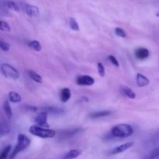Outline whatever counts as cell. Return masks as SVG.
Returning a JSON list of instances; mask_svg holds the SVG:
<instances>
[{
  "label": "cell",
  "mask_w": 159,
  "mask_h": 159,
  "mask_svg": "<svg viewBox=\"0 0 159 159\" xmlns=\"http://www.w3.org/2000/svg\"><path fill=\"white\" fill-rule=\"evenodd\" d=\"M35 123L37 126L41 127H48L49 124L48 123V113L45 111L39 113L35 118Z\"/></svg>",
  "instance_id": "5"
},
{
  "label": "cell",
  "mask_w": 159,
  "mask_h": 159,
  "mask_svg": "<svg viewBox=\"0 0 159 159\" xmlns=\"http://www.w3.org/2000/svg\"><path fill=\"white\" fill-rule=\"evenodd\" d=\"M26 110L27 111H31V112H36L37 110V108L35 107H33V106H30V105H26Z\"/></svg>",
  "instance_id": "29"
},
{
  "label": "cell",
  "mask_w": 159,
  "mask_h": 159,
  "mask_svg": "<svg viewBox=\"0 0 159 159\" xmlns=\"http://www.w3.org/2000/svg\"><path fill=\"white\" fill-rule=\"evenodd\" d=\"M27 74L29 75V77L32 80H34V82H37V83H42L43 82V80H42V78L40 75L37 74V72H35L34 71H32V70H28Z\"/></svg>",
  "instance_id": "14"
},
{
  "label": "cell",
  "mask_w": 159,
  "mask_h": 159,
  "mask_svg": "<svg viewBox=\"0 0 159 159\" xmlns=\"http://www.w3.org/2000/svg\"><path fill=\"white\" fill-rule=\"evenodd\" d=\"M28 47L35 51H41V45H40V42L37 41V40H32V41L29 42Z\"/></svg>",
  "instance_id": "18"
},
{
  "label": "cell",
  "mask_w": 159,
  "mask_h": 159,
  "mask_svg": "<svg viewBox=\"0 0 159 159\" xmlns=\"http://www.w3.org/2000/svg\"><path fill=\"white\" fill-rule=\"evenodd\" d=\"M82 154V152L79 149H72V150L69 151L68 153L65 155V159H74L79 157V155Z\"/></svg>",
  "instance_id": "15"
},
{
  "label": "cell",
  "mask_w": 159,
  "mask_h": 159,
  "mask_svg": "<svg viewBox=\"0 0 159 159\" xmlns=\"http://www.w3.org/2000/svg\"><path fill=\"white\" fill-rule=\"evenodd\" d=\"M10 131V129L8 127L6 124H1V136H4V135L7 134L9 133Z\"/></svg>",
  "instance_id": "24"
},
{
  "label": "cell",
  "mask_w": 159,
  "mask_h": 159,
  "mask_svg": "<svg viewBox=\"0 0 159 159\" xmlns=\"http://www.w3.org/2000/svg\"><path fill=\"white\" fill-rule=\"evenodd\" d=\"M97 69L98 73L101 77H104L105 76V68H104L103 65L102 63H98L97 64Z\"/></svg>",
  "instance_id": "25"
},
{
  "label": "cell",
  "mask_w": 159,
  "mask_h": 159,
  "mask_svg": "<svg viewBox=\"0 0 159 159\" xmlns=\"http://www.w3.org/2000/svg\"><path fill=\"white\" fill-rule=\"evenodd\" d=\"M156 16H158V17H159V12H157Z\"/></svg>",
  "instance_id": "30"
},
{
  "label": "cell",
  "mask_w": 159,
  "mask_h": 159,
  "mask_svg": "<svg viewBox=\"0 0 159 159\" xmlns=\"http://www.w3.org/2000/svg\"><path fill=\"white\" fill-rule=\"evenodd\" d=\"M134 130L129 124H121L114 126L111 130V134L115 138H127L133 134Z\"/></svg>",
  "instance_id": "1"
},
{
  "label": "cell",
  "mask_w": 159,
  "mask_h": 159,
  "mask_svg": "<svg viewBox=\"0 0 159 159\" xmlns=\"http://www.w3.org/2000/svg\"><path fill=\"white\" fill-rule=\"evenodd\" d=\"M76 82L79 85H93L95 83V80L93 78L89 75H79L76 79Z\"/></svg>",
  "instance_id": "6"
},
{
  "label": "cell",
  "mask_w": 159,
  "mask_h": 159,
  "mask_svg": "<svg viewBox=\"0 0 159 159\" xmlns=\"http://www.w3.org/2000/svg\"><path fill=\"white\" fill-rule=\"evenodd\" d=\"M23 8L25 12L30 17H37L40 14V11H39V9L37 6L25 4L23 6Z\"/></svg>",
  "instance_id": "7"
},
{
  "label": "cell",
  "mask_w": 159,
  "mask_h": 159,
  "mask_svg": "<svg viewBox=\"0 0 159 159\" xmlns=\"http://www.w3.org/2000/svg\"><path fill=\"white\" fill-rule=\"evenodd\" d=\"M108 59H109V61H110L111 62V63L113 64V65H114V66H116V67H117V68H119V66H120L119 61H118V60L116 58V57H114V56L110 55L108 57Z\"/></svg>",
  "instance_id": "28"
},
{
  "label": "cell",
  "mask_w": 159,
  "mask_h": 159,
  "mask_svg": "<svg viewBox=\"0 0 159 159\" xmlns=\"http://www.w3.org/2000/svg\"><path fill=\"white\" fill-rule=\"evenodd\" d=\"M159 156V148H156L151 152L150 155L147 159H156Z\"/></svg>",
  "instance_id": "26"
},
{
  "label": "cell",
  "mask_w": 159,
  "mask_h": 159,
  "mask_svg": "<svg viewBox=\"0 0 159 159\" xmlns=\"http://www.w3.org/2000/svg\"><path fill=\"white\" fill-rule=\"evenodd\" d=\"M134 144V142H127L124 144H121V145L113 148V150H112L111 154L112 155H117V154L122 153V152H125V151L128 150L129 148H130Z\"/></svg>",
  "instance_id": "8"
},
{
  "label": "cell",
  "mask_w": 159,
  "mask_h": 159,
  "mask_svg": "<svg viewBox=\"0 0 159 159\" xmlns=\"http://www.w3.org/2000/svg\"><path fill=\"white\" fill-rule=\"evenodd\" d=\"M71 90L68 88H65L61 91V94H60V99L61 101L63 102H68V100L71 98Z\"/></svg>",
  "instance_id": "13"
},
{
  "label": "cell",
  "mask_w": 159,
  "mask_h": 159,
  "mask_svg": "<svg viewBox=\"0 0 159 159\" xmlns=\"http://www.w3.org/2000/svg\"><path fill=\"white\" fill-rule=\"evenodd\" d=\"M0 69H1L2 74L5 77L12 79H18L20 78V72L17 71L16 68L9 64H2Z\"/></svg>",
  "instance_id": "4"
},
{
  "label": "cell",
  "mask_w": 159,
  "mask_h": 159,
  "mask_svg": "<svg viewBox=\"0 0 159 159\" xmlns=\"http://www.w3.org/2000/svg\"><path fill=\"white\" fill-rule=\"evenodd\" d=\"M136 82L137 84L139 87H144L146 86L149 84V80L148 78H146L145 76L141 75V73H138L136 76Z\"/></svg>",
  "instance_id": "12"
},
{
  "label": "cell",
  "mask_w": 159,
  "mask_h": 159,
  "mask_svg": "<svg viewBox=\"0 0 159 159\" xmlns=\"http://www.w3.org/2000/svg\"><path fill=\"white\" fill-rule=\"evenodd\" d=\"M135 55L140 60H144V59L148 58L150 55V52L148 50L145 48H138L135 51Z\"/></svg>",
  "instance_id": "9"
},
{
  "label": "cell",
  "mask_w": 159,
  "mask_h": 159,
  "mask_svg": "<svg viewBox=\"0 0 159 159\" xmlns=\"http://www.w3.org/2000/svg\"><path fill=\"white\" fill-rule=\"evenodd\" d=\"M69 26H70V27H71V29L73 30H75V31L79 30V24H78L77 21H76L74 18H70Z\"/></svg>",
  "instance_id": "20"
},
{
  "label": "cell",
  "mask_w": 159,
  "mask_h": 159,
  "mask_svg": "<svg viewBox=\"0 0 159 159\" xmlns=\"http://www.w3.org/2000/svg\"><path fill=\"white\" fill-rule=\"evenodd\" d=\"M115 33L117 36L120 37H127V33L124 31V30H123L122 28H120V27H116L115 29Z\"/></svg>",
  "instance_id": "27"
},
{
  "label": "cell",
  "mask_w": 159,
  "mask_h": 159,
  "mask_svg": "<svg viewBox=\"0 0 159 159\" xmlns=\"http://www.w3.org/2000/svg\"><path fill=\"white\" fill-rule=\"evenodd\" d=\"M120 91L121 94H122L123 96H126V97L129 98V99H134L136 97V94H135L134 92L131 89H130L127 86H125V85H124V86H121Z\"/></svg>",
  "instance_id": "10"
},
{
  "label": "cell",
  "mask_w": 159,
  "mask_h": 159,
  "mask_svg": "<svg viewBox=\"0 0 159 159\" xmlns=\"http://www.w3.org/2000/svg\"><path fill=\"white\" fill-rule=\"evenodd\" d=\"M0 48L3 51H8L10 48V44L7 42L4 41V40H0Z\"/></svg>",
  "instance_id": "23"
},
{
  "label": "cell",
  "mask_w": 159,
  "mask_h": 159,
  "mask_svg": "<svg viewBox=\"0 0 159 159\" xmlns=\"http://www.w3.org/2000/svg\"><path fill=\"white\" fill-rule=\"evenodd\" d=\"M9 101L14 103H16V102H20L22 100L21 96L18 94L16 92H9Z\"/></svg>",
  "instance_id": "16"
},
{
  "label": "cell",
  "mask_w": 159,
  "mask_h": 159,
  "mask_svg": "<svg viewBox=\"0 0 159 159\" xmlns=\"http://www.w3.org/2000/svg\"><path fill=\"white\" fill-rule=\"evenodd\" d=\"M64 159H65V158H64Z\"/></svg>",
  "instance_id": "31"
},
{
  "label": "cell",
  "mask_w": 159,
  "mask_h": 159,
  "mask_svg": "<svg viewBox=\"0 0 159 159\" xmlns=\"http://www.w3.org/2000/svg\"><path fill=\"white\" fill-rule=\"evenodd\" d=\"M3 110H4V113L6 115L9 119H10L12 117V109H11L10 105H9V102L8 100H6L4 102V105H3Z\"/></svg>",
  "instance_id": "17"
},
{
  "label": "cell",
  "mask_w": 159,
  "mask_h": 159,
  "mask_svg": "<svg viewBox=\"0 0 159 159\" xmlns=\"http://www.w3.org/2000/svg\"><path fill=\"white\" fill-rule=\"evenodd\" d=\"M6 6L9 9H12V10L16 11V12H19L20 11V7H19L18 5L16 2L12 1H8L6 2Z\"/></svg>",
  "instance_id": "19"
},
{
  "label": "cell",
  "mask_w": 159,
  "mask_h": 159,
  "mask_svg": "<svg viewBox=\"0 0 159 159\" xmlns=\"http://www.w3.org/2000/svg\"><path fill=\"white\" fill-rule=\"evenodd\" d=\"M11 145H8L7 147L5 148L2 152L1 155H0V159H6L7 158L8 155H9V152L11 151Z\"/></svg>",
  "instance_id": "21"
},
{
  "label": "cell",
  "mask_w": 159,
  "mask_h": 159,
  "mask_svg": "<svg viewBox=\"0 0 159 159\" xmlns=\"http://www.w3.org/2000/svg\"><path fill=\"white\" fill-rule=\"evenodd\" d=\"M112 114V111L110 110H101V111H96L89 114V117L93 119H97V118L105 117V116H110Z\"/></svg>",
  "instance_id": "11"
},
{
  "label": "cell",
  "mask_w": 159,
  "mask_h": 159,
  "mask_svg": "<svg viewBox=\"0 0 159 159\" xmlns=\"http://www.w3.org/2000/svg\"><path fill=\"white\" fill-rule=\"evenodd\" d=\"M30 144V139L26 135L22 134H19L18 137H17V143L16 144L15 148H14L13 151H12V154H11L10 157H9V159H14V158L20 152L27 148Z\"/></svg>",
  "instance_id": "2"
},
{
  "label": "cell",
  "mask_w": 159,
  "mask_h": 159,
  "mask_svg": "<svg viewBox=\"0 0 159 159\" xmlns=\"http://www.w3.org/2000/svg\"><path fill=\"white\" fill-rule=\"evenodd\" d=\"M0 30H1L2 31H7V32H9L11 28L10 26H9V25L6 22L2 20V21L0 22Z\"/></svg>",
  "instance_id": "22"
},
{
  "label": "cell",
  "mask_w": 159,
  "mask_h": 159,
  "mask_svg": "<svg viewBox=\"0 0 159 159\" xmlns=\"http://www.w3.org/2000/svg\"><path fill=\"white\" fill-rule=\"evenodd\" d=\"M30 133L34 136L39 137L41 138H52L55 136V130L51 129L43 128L37 125H33L30 127Z\"/></svg>",
  "instance_id": "3"
}]
</instances>
